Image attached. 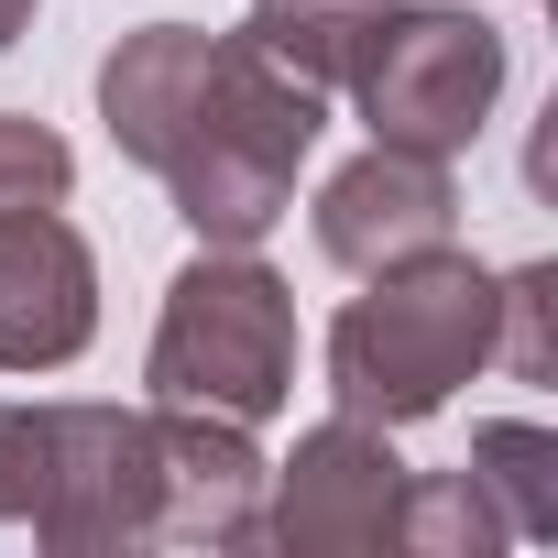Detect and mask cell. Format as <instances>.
<instances>
[{"label":"cell","mask_w":558,"mask_h":558,"mask_svg":"<svg viewBox=\"0 0 558 558\" xmlns=\"http://www.w3.org/2000/svg\"><path fill=\"white\" fill-rule=\"evenodd\" d=\"M493 296L504 274L460 241L362 274V296L329 318V405L362 427H427L471 373H493Z\"/></svg>","instance_id":"1"},{"label":"cell","mask_w":558,"mask_h":558,"mask_svg":"<svg viewBox=\"0 0 558 558\" xmlns=\"http://www.w3.org/2000/svg\"><path fill=\"white\" fill-rule=\"evenodd\" d=\"M318 132H329V99H318L307 77H286L252 34H219V45H208L197 121H186V143L165 154L175 219H186L208 252H263L274 219L296 208V165L318 154Z\"/></svg>","instance_id":"2"},{"label":"cell","mask_w":558,"mask_h":558,"mask_svg":"<svg viewBox=\"0 0 558 558\" xmlns=\"http://www.w3.org/2000/svg\"><path fill=\"white\" fill-rule=\"evenodd\" d=\"M143 395L154 405H197V416H241L263 427L296 395V296L263 252H208L165 286L154 351H143Z\"/></svg>","instance_id":"3"},{"label":"cell","mask_w":558,"mask_h":558,"mask_svg":"<svg viewBox=\"0 0 558 558\" xmlns=\"http://www.w3.org/2000/svg\"><path fill=\"white\" fill-rule=\"evenodd\" d=\"M493 99H504V34L482 12H460V0H384V23L351 66V110L373 121V143L460 165L482 143Z\"/></svg>","instance_id":"4"},{"label":"cell","mask_w":558,"mask_h":558,"mask_svg":"<svg viewBox=\"0 0 558 558\" xmlns=\"http://www.w3.org/2000/svg\"><path fill=\"white\" fill-rule=\"evenodd\" d=\"M56 558L154 547V427L143 405H45V482L23 514Z\"/></svg>","instance_id":"5"},{"label":"cell","mask_w":558,"mask_h":558,"mask_svg":"<svg viewBox=\"0 0 558 558\" xmlns=\"http://www.w3.org/2000/svg\"><path fill=\"white\" fill-rule=\"evenodd\" d=\"M395 504H405L395 427H362L340 405L286 460H263V547L286 558H373L395 547Z\"/></svg>","instance_id":"6"},{"label":"cell","mask_w":558,"mask_h":558,"mask_svg":"<svg viewBox=\"0 0 558 558\" xmlns=\"http://www.w3.org/2000/svg\"><path fill=\"white\" fill-rule=\"evenodd\" d=\"M99 340V252L66 208H0V373H66Z\"/></svg>","instance_id":"7"},{"label":"cell","mask_w":558,"mask_h":558,"mask_svg":"<svg viewBox=\"0 0 558 558\" xmlns=\"http://www.w3.org/2000/svg\"><path fill=\"white\" fill-rule=\"evenodd\" d=\"M318 252L340 274H384V263H416L438 241H460V186L438 154H405V143H362L329 186H318Z\"/></svg>","instance_id":"8"},{"label":"cell","mask_w":558,"mask_h":558,"mask_svg":"<svg viewBox=\"0 0 558 558\" xmlns=\"http://www.w3.org/2000/svg\"><path fill=\"white\" fill-rule=\"evenodd\" d=\"M154 427V547H263V449L241 416L143 405Z\"/></svg>","instance_id":"9"},{"label":"cell","mask_w":558,"mask_h":558,"mask_svg":"<svg viewBox=\"0 0 558 558\" xmlns=\"http://www.w3.org/2000/svg\"><path fill=\"white\" fill-rule=\"evenodd\" d=\"M208 45H219V34H197V23H143V34H121V45L99 56V121H110L121 165L165 175V154H175L186 121H197Z\"/></svg>","instance_id":"10"},{"label":"cell","mask_w":558,"mask_h":558,"mask_svg":"<svg viewBox=\"0 0 558 558\" xmlns=\"http://www.w3.org/2000/svg\"><path fill=\"white\" fill-rule=\"evenodd\" d=\"M373 23H384V0H252V12H241V34H252L274 66H286V77H307L318 99L351 88Z\"/></svg>","instance_id":"11"},{"label":"cell","mask_w":558,"mask_h":558,"mask_svg":"<svg viewBox=\"0 0 558 558\" xmlns=\"http://www.w3.org/2000/svg\"><path fill=\"white\" fill-rule=\"evenodd\" d=\"M471 482L504 504L514 547H547V536H558V438H547L536 416H493V427H471Z\"/></svg>","instance_id":"12"},{"label":"cell","mask_w":558,"mask_h":558,"mask_svg":"<svg viewBox=\"0 0 558 558\" xmlns=\"http://www.w3.org/2000/svg\"><path fill=\"white\" fill-rule=\"evenodd\" d=\"M395 547H416V558H493V547H514V525H504V504H493V493L471 482V460H460V471H405Z\"/></svg>","instance_id":"13"},{"label":"cell","mask_w":558,"mask_h":558,"mask_svg":"<svg viewBox=\"0 0 558 558\" xmlns=\"http://www.w3.org/2000/svg\"><path fill=\"white\" fill-rule=\"evenodd\" d=\"M493 373L547 384L558 373V263H514L493 296Z\"/></svg>","instance_id":"14"},{"label":"cell","mask_w":558,"mask_h":558,"mask_svg":"<svg viewBox=\"0 0 558 558\" xmlns=\"http://www.w3.org/2000/svg\"><path fill=\"white\" fill-rule=\"evenodd\" d=\"M66 186H77L66 132L34 110H0V208H66Z\"/></svg>","instance_id":"15"},{"label":"cell","mask_w":558,"mask_h":558,"mask_svg":"<svg viewBox=\"0 0 558 558\" xmlns=\"http://www.w3.org/2000/svg\"><path fill=\"white\" fill-rule=\"evenodd\" d=\"M34 482H45V405H0V525L34 514Z\"/></svg>","instance_id":"16"},{"label":"cell","mask_w":558,"mask_h":558,"mask_svg":"<svg viewBox=\"0 0 558 558\" xmlns=\"http://www.w3.org/2000/svg\"><path fill=\"white\" fill-rule=\"evenodd\" d=\"M34 23V0H0V56H12V34Z\"/></svg>","instance_id":"17"}]
</instances>
